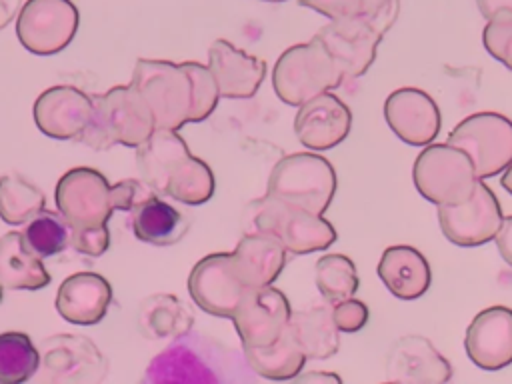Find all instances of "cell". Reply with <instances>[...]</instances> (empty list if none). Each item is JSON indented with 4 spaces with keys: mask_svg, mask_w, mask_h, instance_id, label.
I'll return each mask as SVG.
<instances>
[{
    "mask_svg": "<svg viewBox=\"0 0 512 384\" xmlns=\"http://www.w3.org/2000/svg\"><path fill=\"white\" fill-rule=\"evenodd\" d=\"M130 84L148 104L154 126L166 130L206 120L220 100L210 68L200 62L138 58Z\"/></svg>",
    "mask_w": 512,
    "mask_h": 384,
    "instance_id": "6da1fadb",
    "label": "cell"
},
{
    "mask_svg": "<svg viewBox=\"0 0 512 384\" xmlns=\"http://www.w3.org/2000/svg\"><path fill=\"white\" fill-rule=\"evenodd\" d=\"M136 168L156 194H166L188 206L208 202L216 188L210 166L190 154L178 130L156 128L136 146Z\"/></svg>",
    "mask_w": 512,
    "mask_h": 384,
    "instance_id": "7a4b0ae2",
    "label": "cell"
},
{
    "mask_svg": "<svg viewBox=\"0 0 512 384\" xmlns=\"http://www.w3.org/2000/svg\"><path fill=\"white\" fill-rule=\"evenodd\" d=\"M240 222L242 234H270L296 256L322 252L336 240L334 226L322 214L286 206L268 194L252 200Z\"/></svg>",
    "mask_w": 512,
    "mask_h": 384,
    "instance_id": "3957f363",
    "label": "cell"
},
{
    "mask_svg": "<svg viewBox=\"0 0 512 384\" xmlns=\"http://www.w3.org/2000/svg\"><path fill=\"white\" fill-rule=\"evenodd\" d=\"M154 130V116L140 92L132 84L114 86L92 98V116L78 142L94 150H108L116 144L136 148Z\"/></svg>",
    "mask_w": 512,
    "mask_h": 384,
    "instance_id": "277c9868",
    "label": "cell"
},
{
    "mask_svg": "<svg viewBox=\"0 0 512 384\" xmlns=\"http://www.w3.org/2000/svg\"><path fill=\"white\" fill-rule=\"evenodd\" d=\"M344 80L340 66L318 38L286 48L272 70L276 96L290 106H300L310 98L338 88Z\"/></svg>",
    "mask_w": 512,
    "mask_h": 384,
    "instance_id": "5b68a950",
    "label": "cell"
},
{
    "mask_svg": "<svg viewBox=\"0 0 512 384\" xmlns=\"http://www.w3.org/2000/svg\"><path fill=\"white\" fill-rule=\"evenodd\" d=\"M336 192V172L332 164L314 152H294L280 158L270 176L266 194L274 200L324 214Z\"/></svg>",
    "mask_w": 512,
    "mask_h": 384,
    "instance_id": "8992f818",
    "label": "cell"
},
{
    "mask_svg": "<svg viewBox=\"0 0 512 384\" xmlns=\"http://www.w3.org/2000/svg\"><path fill=\"white\" fill-rule=\"evenodd\" d=\"M412 180L422 198L436 206H448L466 202L480 178L462 148L430 142L414 160Z\"/></svg>",
    "mask_w": 512,
    "mask_h": 384,
    "instance_id": "52a82bcc",
    "label": "cell"
},
{
    "mask_svg": "<svg viewBox=\"0 0 512 384\" xmlns=\"http://www.w3.org/2000/svg\"><path fill=\"white\" fill-rule=\"evenodd\" d=\"M448 144L470 156L480 180L498 176L512 162V120L498 112L470 114L448 134Z\"/></svg>",
    "mask_w": 512,
    "mask_h": 384,
    "instance_id": "ba28073f",
    "label": "cell"
},
{
    "mask_svg": "<svg viewBox=\"0 0 512 384\" xmlns=\"http://www.w3.org/2000/svg\"><path fill=\"white\" fill-rule=\"evenodd\" d=\"M56 208L70 230L96 228L108 224L114 208L110 204V184L102 172L78 166L68 170L56 184Z\"/></svg>",
    "mask_w": 512,
    "mask_h": 384,
    "instance_id": "9c48e42d",
    "label": "cell"
},
{
    "mask_svg": "<svg viewBox=\"0 0 512 384\" xmlns=\"http://www.w3.org/2000/svg\"><path fill=\"white\" fill-rule=\"evenodd\" d=\"M78 20L70 0H26L16 18V36L32 54H56L72 42Z\"/></svg>",
    "mask_w": 512,
    "mask_h": 384,
    "instance_id": "30bf717a",
    "label": "cell"
},
{
    "mask_svg": "<svg viewBox=\"0 0 512 384\" xmlns=\"http://www.w3.org/2000/svg\"><path fill=\"white\" fill-rule=\"evenodd\" d=\"M502 218L500 202L484 180H478L466 202L438 206V224L442 234L448 242L464 248L482 246L494 240Z\"/></svg>",
    "mask_w": 512,
    "mask_h": 384,
    "instance_id": "8fae6325",
    "label": "cell"
},
{
    "mask_svg": "<svg viewBox=\"0 0 512 384\" xmlns=\"http://www.w3.org/2000/svg\"><path fill=\"white\" fill-rule=\"evenodd\" d=\"M248 286L240 278L232 252H214L198 260L188 276V292L204 312L232 318Z\"/></svg>",
    "mask_w": 512,
    "mask_h": 384,
    "instance_id": "7c38bea8",
    "label": "cell"
},
{
    "mask_svg": "<svg viewBox=\"0 0 512 384\" xmlns=\"http://www.w3.org/2000/svg\"><path fill=\"white\" fill-rule=\"evenodd\" d=\"M290 316L288 298L268 284L248 288L230 320L234 322L242 348H258L276 342L288 328Z\"/></svg>",
    "mask_w": 512,
    "mask_h": 384,
    "instance_id": "4fadbf2b",
    "label": "cell"
},
{
    "mask_svg": "<svg viewBox=\"0 0 512 384\" xmlns=\"http://www.w3.org/2000/svg\"><path fill=\"white\" fill-rule=\"evenodd\" d=\"M314 38H318L330 52L344 78H358L374 64L384 32L368 22L330 20L314 34Z\"/></svg>",
    "mask_w": 512,
    "mask_h": 384,
    "instance_id": "5bb4252c",
    "label": "cell"
},
{
    "mask_svg": "<svg viewBox=\"0 0 512 384\" xmlns=\"http://www.w3.org/2000/svg\"><path fill=\"white\" fill-rule=\"evenodd\" d=\"M390 130L410 146H426L440 132L442 116L434 98L420 88H398L384 102Z\"/></svg>",
    "mask_w": 512,
    "mask_h": 384,
    "instance_id": "9a60e30c",
    "label": "cell"
},
{
    "mask_svg": "<svg viewBox=\"0 0 512 384\" xmlns=\"http://www.w3.org/2000/svg\"><path fill=\"white\" fill-rule=\"evenodd\" d=\"M464 348L480 370L496 372L512 364V308L490 306L466 328Z\"/></svg>",
    "mask_w": 512,
    "mask_h": 384,
    "instance_id": "2e32d148",
    "label": "cell"
},
{
    "mask_svg": "<svg viewBox=\"0 0 512 384\" xmlns=\"http://www.w3.org/2000/svg\"><path fill=\"white\" fill-rule=\"evenodd\" d=\"M34 122L56 140H78L92 116V96L76 86H52L34 102Z\"/></svg>",
    "mask_w": 512,
    "mask_h": 384,
    "instance_id": "e0dca14e",
    "label": "cell"
},
{
    "mask_svg": "<svg viewBox=\"0 0 512 384\" xmlns=\"http://www.w3.org/2000/svg\"><path fill=\"white\" fill-rule=\"evenodd\" d=\"M352 126L350 108L332 92H322L298 106L294 134L312 152L330 150L344 142Z\"/></svg>",
    "mask_w": 512,
    "mask_h": 384,
    "instance_id": "ac0fdd59",
    "label": "cell"
},
{
    "mask_svg": "<svg viewBox=\"0 0 512 384\" xmlns=\"http://www.w3.org/2000/svg\"><path fill=\"white\" fill-rule=\"evenodd\" d=\"M450 362L418 334L396 340L386 356V380L408 384H442L450 380Z\"/></svg>",
    "mask_w": 512,
    "mask_h": 384,
    "instance_id": "d6986e66",
    "label": "cell"
},
{
    "mask_svg": "<svg viewBox=\"0 0 512 384\" xmlns=\"http://www.w3.org/2000/svg\"><path fill=\"white\" fill-rule=\"evenodd\" d=\"M208 68L216 80L220 98H252L264 76V60L236 48L228 40H214L208 50Z\"/></svg>",
    "mask_w": 512,
    "mask_h": 384,
    "instance_id": "ffe728a7",
    "label": "cell"
},
{
    "mask_svg": "<svg viewBox=\"0 0 512 384\" xmlns=\"http://www.w3.org/2000/svg\"><path fill=\"white\" fill-rule=\"evenodd\" d=\"M42 352L44 372L56 382L100 380L106 372V360L100 350L88 338L76 334H56L44 340Z\"/></svg>",
    "mask_w": 512,
    "mask_h": 384,
    "instance_id": "44dd1931",
    "label": "cell"
},
{
    "mask_svg": "<svg viewBox=\"0 0 512 384\" xmlns=\"http://www.w3.org/2000/svg\"><path fill=\"white\" fill-rule=\"evenodd\" d=\"M112 302L110 282L96 272H76L68 276L56 294L58 314L80 326L98 324Z\"/></svg>",
    "mask_w": 512,
    "mask_h": 384,
    "instance_id": "7402d4cb",
    "label": "cell"
},
{
    "mask_svg": "<svg viewBox=\"0 0 512 384\" xmlns=\"http://www.w3.org/2000/svg\"><path fill=\"white\" fill-rule=\"evenodd\" d=\"M378 276L388 292L400 300H416L430 288V264L412 246H388L378 262Z\"/></svg>",
    "mask_w": 512,
    "mask_h": 384,
    "instance_id": "603a6c76",
    "label": "cell"
},
{
    "mask_svg": "<svg viewBox=\"0 0 512 384\" xmlns=\"http://www.w3.org/2000/svg\"><path fill=\"white\" fill-rule=\"evenodd\" d=\"M286 248L270 234H242L232 258L248 288L272 284L286 266Z\"/></svg>",
    "mask_w": 512,
    "mask_h": 384,
    "instance_id": "cb8c5ba5",
    "label": "cell"
},
{
    "mask_svg": "<svg viewBox=\"0 0 512 384\" xmlns=\"http://www.w3.org/2000/svg\"><path fill=\"white\" fill-rule=\"evenodd\" d=\"M50 274L24 242L22 232L0 236V286L4 290H40L50 284Z\"/></svg>",
    "mask_w": 512,
    "mask_h": 384,
    "instance_id": "d4e9b609",
    "label": "cell"
},
{
    "mask_svg": "<svg viewBox=\"0 0 512 384\" xmlns=\"http://www.w3.org/2000/svg\"><path fill=\"white\" fill-rule=\"evenodd\" d=\"M190 220L156 192L132 210V232L140 242L152 246H172L184 238Z\"/></svg>",
    "mask_w": 512,
    "mask_h": 384,
    "instance_id": "484cf974",
    "label": "cell"
},
{
    "mask_svg": "<svg viewBox=\"0 0 512 384\" xmlns=\"http://www.w3.org/2000/svg\"><path fill=\"white\" fill-rule=\"evenodd\" d=\"M288 326L306 360H326L340 348V330L334 324L330 304L292 312Z\"/></svg>",
    "mask_w": 512,
    "mask_h": 384,
    "instance_id": "4316f807",
    "label": "cell"
},
{
    "mask_svg": "<svg viewBox=\"0 0 512 384\" xmlns=\"http://www.w3.org/2000/svg\"><path fill=\"white\" fill-rule=\"evenodd\" d=\"M192 324V312L172 294L148 296L138 308V328L150 340L184 336Z\"/></svg>",
    "mask_w": 512,
    "mask_h": 384,
    "instance_id": "83f0119b",
    "label": "cell"
},
{
    "mask_svg": "<svg viewBox=\"0 0 512 384\" xmlns=\"http://www.w3.org/2000/svg\"><path fill=\"white\" fill-rule=\"evenodd\" d=\"M248 366L262 378L268 380H292L304 368L306 356L296 342L290 326L280 334V338L268 346L244 348Z\"/></svg>",
    "mask_w": 512,
    "mask_h": 384,
    "instance_id": "f1b7e54d",
    "label": "cell"
},
{
    "mask_svg": "<svg viewBox=\"0 0 512 384\" xmlns=\"http://www.w3.org/2000/svg\"><path fill=\"white\" fill-rule=\"evenodd\" d=\"M298 4L328 20L368 22L384 34L394 26L400 12V0H298Z\"/></svg>",
    "mask_w": 512,
    "mask_h": 384,
    "instance_id": "f546056e",
    "label": "cell"
},
{
    "mask_svg": "<svg viewBox=\"0 0 512 384\" xmlns=\"http://www.w3.org/2000/svg\"><path fill=\"white\" fill-rule=\"evenodd\" d=\"M46 206L44 192L20 174L0 178V220L10 226L26 224Z\"/></svg>",
    "mask_w": 512,
    "mask_h": 384,
    "instance_id": "4dcf8cb0",
    "label": "cell"
},
{
    "mask_svg": "<svg viewBox=\"0 0 512 384\" xmlns=\"http://www.w3.org/2000/svg\"><path fill=\"white\" fill-rule=\"evenodd\" d=\"M40 366V352L24 332L0 334V384H22Z\"/></svg>",
    "mask_w": 512,
    "mask_h": 384,
    "instance_id": "1f68e13d",
    "label": "cell"
},
{
    "mask_svg": "<svg viewBox=\"0 0 512 384\" xmlns=\"http://www.w3.org/2000/svg\"><path fill=\"white\" fill-rule=\"evenodd\" d=\"M314 282L326 304L352 298L360 286L354 262L344 254H324L316 260Z\"/></svg>",
    "mask_w": 512,
    "mask_h": 384,
    "instance_id": "d6a6232c",
    "label": "cell"
},
{
    "mask_svg": "<svg viewBox=\"0 0 512 384\" xmlns=\"http://www.w3.org/2000/svg\"><path fill=\"white\" fill-rule=\"evenodd\" d=\"M26 246L38 258H50L70 246V226L58 212L42 210L26 222L22 232Z\"/></svg>",
    "mask_w": 512,
    "mask_h": 384,
    "instance_id": "836d02e7",
    "label": "cell"
},
{
    "mask_svg": "<svg viewBox=\"0 0 512 384\" xmlns=\"http://www.w3.org/2000/svg\"><path fill=\"white\" fill-rule=\"evenodd\" d=\"M486 52L512 70V18L488 20L482 30Z\"/></svg>",
    "mask_w": 512,
    "mask_h": 384,
    "instance_id": "e575fe53",
    "label": "cell"
},
{
    "mask_svg": "<svg viewBox=\"0 0 512 384\" xmlns=\"http://www.w3.org/2000/svg\"><path fill=\"white\" fill-rule=\"evenodd\" d=\"M152 194L154 190L142 178H128L110 186V204L114 210L132 212L142 200Z\"/></svg>",
    "mask_w": 512,
    "mask_h": 384,
    "instance_id": "d590c367",
    "label": "cell"
},
{
    "mask_svg": "<svg viewBox=\"0 0 512 384\" xmlns=\"http://www.w3.org/2000/svg\"><path fill=\"white\" fill-rule=\"evenodd\" d=\"M330 310H332V318H334L336 328L344 334L358 332L368 322V306L362 300H356L354 296L332 304Z\"/></svg>",
    "mask_w": 512,
    "mask_h": 384,
    "instance_id": "8d00e7d4",
    "label": "cell"
},
{
    "mask_svg": "<svg viewBox=\"0 0 512 384\" xmlns=\"http://www.w3.org/2000/svg\"><path fill=\"white\" fill-rule=\"evenodd\" d=\"M70 246L86 256L98 258L102 256L110 246V230L106 224L96 228H82V230H70Z\"/></svg>",
    "mask_w": 512,
    "mask_h": 384,
    "instance_id": "74e56055",
    "label": "cell"
},
{
    "mask_svg": "<svg viewBox=\"0 0 512 384\" xmlns=\"http://www.w3.org/2000/svg\"><path fill=\"white\" fill-rule=\"evenodd\" d=\"M476 6L486 22L512 18V0H476Z\"/></svg>",
    "mask_w": 512,
    "mask_h": 384,
    "instance_id": "f35d334b",
    "label": "cell"
},
{
    "mask_svg": "<svg viewBox=\"0 0 512 384\" xmlns=\"http://www.w3.org/2000/svg\"><path fill=\"white\" fill-rule=\"evenodd\" d=\"M494 240H496L498 252L504 258V262H508L512 266V216L502 218Z\"/></svg>",
    "mask_w": 512,
    "mask_h": 384,
    "instance_id": "ab89813d",
    "label": "cell"
},
{
    "mask_svg": "<svg viewBox=\"0 0 512 384\" xmlns=\"http://www.w3.org/2000/svg\"><path fill=\"white\" fill-rule=\"evenodd\" d=\"M20 0H0V30L14 18L18 12Z\"/></svg>",
    "mask_w": 512,
    "mask_h": 384,
    "instance_id": "60d3db41",
    "label": "cell"
},
{
    "mask_svg": "<svg viewBox=\"0 0 512 384\" xmlns=\"http://www.w3.org/2000/svg\"><path fill=\"white\" fill-rule=\"evenodd\" d=\"M296 378L304 380V382H340V376L328 374V372H312V374H304V376H296Z\"/></svg>",
    "mask_w": 512,
    "mask_h": 384,
    "instance_id": "b9f144b4",
    "label": "cell"
},
{
    "mask_svg": "<svg viewBox=\"0 0 512 384\" xmlns=\"http://www.w3.org/2000/svg\"><path fill=\"white\" fill-rule=\"evenodd\" d=\"M502 188L512 196V162L502 170V180H500Z\"/></svg>",
    "mask_w": 512,
    "mask_h": 384,
    "instance_id": "7bdbcfd3",
    "label": "cell"
},
{
    "mask_svg": "<svg viewBox=\"0 0 512 384\" xmlns=\"http://www.w3.org/2000/svg\"><path fill=\"white\" fill-rule=\"evenodd\" d=\"M264 2H286V0H264Z\"/></svg>",
    "mask_w": 512,
    "mask_h": 384,
    "instance_id": "ee69618b",
    "label": "cell"
},
{
    "mask_svg": "<svg viewBox=\"0 0 512 384\" xmlns=\"http://www.w3.org/2000/svg\"><path fill=\"white\" fill-rule=\"evenodd\" d=\"M2 290H4V288H2V286H0V302H2Z\"/></svg>",
    "mask_w": 512,
    "mask_h": 384,
    "instance_id": "f6af8a7d",
    "label": "cell"
}]
</instances>
